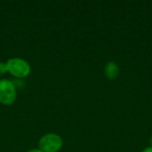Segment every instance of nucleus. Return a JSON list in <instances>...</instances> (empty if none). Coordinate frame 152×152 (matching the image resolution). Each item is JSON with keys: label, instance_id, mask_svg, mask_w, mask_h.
I'll use <instances>...</instances> for the list:
<instances>
[{"label": "nucleus", "instance_id": "f03ea898", "mask_svg": "<svg viewBox=\"0 0 152 152\" xmlns=\"http://www.w3.org/2000/svg\"><path fill=\"white\" fill-rule=\"evenodd\" d=\"M62 146L61 138L56 134H46L41 137L38 142L39 150L42 152H57Z\"/></svg>", "mask_w": 152, "mask_h": 152}, {"label": "nucleus", "instance_id": "6e6552de", "mask_svg": "<svg viewBox=\"0 0 152 152\" xmlns=\"http://www.w3.org/2000/svg\"><path fill=\"white\" fill-rule=\"evenodd\" d=\"M150 143H151V147H152V136L151 137V139H150Z\"/></svg>", "mask_w": 152, "mask_h": 152}, {"label": "nucleus", "instance_id": "423d86ee", "mask_svg": "<svg viewBox=\"0 0 152 152\" xmlns=\"http://www.w3.org/2000/svg\"><path fill=\"white\" fill-rule=\"evenodd\" d=\"M142 152H152V147H149V148H146L144 149Z\"/></svg>", "mask_w": 152, "mask_h": 152}, {"label": "nucleus", "instance_id": "0eeeda50", "mask_svg": "<svg viewBox=\"0 0 152 152\" xmlns=\"http://www.w3.org/2000/svg\"><path fill=\"white\" fill-rule=\"evenodd\" d=\"M27 152H42L39 149H31L30 151H28Z\"/></svg>", "mask_w": 152, "mask_h": 152}, {"label": "nucleus", "instance_id": "f257e3e1", "mask_svg": "<svg viewBox=\"0 0 152 152\" xmlns=\"http://www.w3.org/2000/svg\"><path fill=\"white\" fill-rule=\"evenodd\" d=\"M5 64L7 71L17 78L21 79L26 77L30 73V66L25 60L20 58H12L9 59Z\"/></svg>", "mask_w": 152, "mask_h": 152}, {"label": "nucleus", "instance_id": "39448f33", "mask_svg": "<svg viewBox=\"0 0 152 152\" xmlns=\"http://www.w3.org/2000/svg\"><path fill=\"white\" fill-rule=\"evenodd\" d=\"M6 72H7L6 64L4 62H0V76L5 74Z\"/></svg>", "mask_w": 152, "mask_h": 152}, {"label": "nucleus", "instance_id": "20e7f679", "mask_svg": "<svg viewBox=\"0 0 152 152\" xmlns=\"http://www.w3.org/2000/svg\"><path fill=\"white\" fill-rule=\"evenodd\" d=\"M104 73L110 80L115 79L119 74V68L114 61H110L107 63L104 69Z\"/></svg>", "mask_w": 152, "mask_h": 152}, {"label": "nucleus", "instance_id": "7ed1b4c3", "mask_svg": "<svg viewBox=\"0 0 152 152\" xmlns=\"http://www.w3.org/2000/svg\"><path fill=\"white\" fill-rule=\"evenodd\" d=\"M16 99V88L12 81L7 79L0 80V103L11 105Z\"/></svg>", "mask_w": 152, "mask_h": 152}]
</instances>
